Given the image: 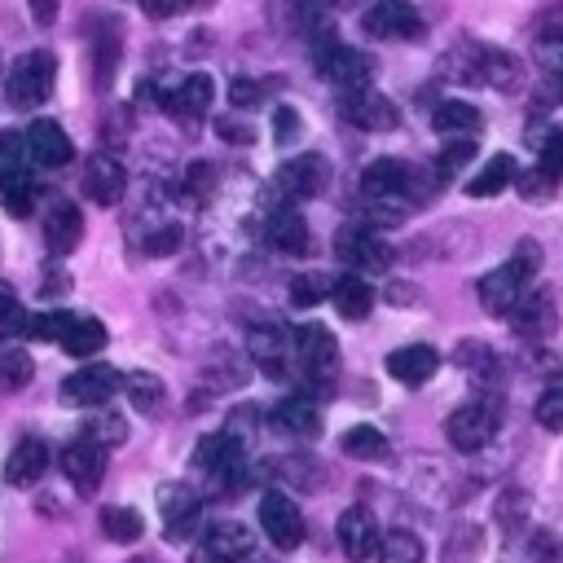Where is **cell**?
<instances>
[{"instance_id":"6da1fadb","label":"cell","mask_w":563,"mask_h":563,"mask_svg":"<svg viewBox=\"0 0 563 563\" xmlns=\"http://www.w3.org/2000/svg\"><path fill=\"white\" fill-rule=\"evenodd\" d=\"M537 273H541V246L532 238H523L506 264H497L493 273L479 277V303H484V312L488 317H506L528 295V282Z\"/></svg>"},{"instance_id":"7a4b0ae2","label":"cell","mask_w":563,"mask_h":563,"mask_svg":"<svg viewBox=\"0 0 563 563\" xmlns=\"http://www.w3.org/2000/svg\"><path fill=\"white\" fill-rule=\"evenodd\" d=\"M435 176L405 163V158H374L361 172V194L374 198L378 207H396V202H427L435 194Z\"/></svg>"},{"instance_id":"3957f363","label":"cell","mask_w":563,"mask_h":563,"mask_svg":"<svg viewBox=\"0 0 563 563\" xmlns=\"http://www.w3.org/2000/svg\"><path fill=\"white\" fill-rule=\"evenodd\" d=\"M31 334L62 343V352L75 356V361H88L92 352L106 347V325L97 317H88V312H66V308H53V312L31 317Z\"/></svg>"},{"instance_id":"277c9868","label":"cell","mask_w":563,"mask_h":563,"mask_svg":"<svg viewBox=\"0 0 563 563\" xmlns=\"http://www.w3.org/2000/svg\"><path fill=\"white\" fill-rule=\"evenodd\" d=\"M339 374V343L325 325L317 321H303L295 325V378L303 387H317V391H330Z\"/></svg>"},{"instance_id":"5b68a950","label":"cell","mask_w":563,"mask_h":563,"mask_svg":"<svg viewBox=\"0 0 563 563\" xmlns=\"http://www.w3.org/2000/svg\"><path fill=\"white\" fill-rule=\"evenodd\" d=\"M325 185H330V163L321 154H299L273 172V180L260 198H264V207H282V202L317 198V194H325Z\"/></svg>"},{"instance_id":"8992f818","label":"cell","mask_w":563,"mask_h":563,"mask_svg":"<svg viewBox=\"0 0 563 563\" xmlns=\"http://www.w3.org/2000/svg\"><path fill=\"white\" fill-rule=\"evenodd\" d=\"M53 79H57V57H53L48 48H31V53H22V57L13 62V70L4 75V97H9V106H18V110H35V106L48 101Z\"/></svg>"},{"instance_id":"52a82bcc","label":"cell","mask_w":563,"mask_h":563,"mask_svg":"<svg viewBox=\"0 0 563 563\" xmlns=\"http://www.w3.org/2000/svg\"><path fill=\"white\" fill-rule=\"evenodd\" d=\"M194 462H198V471H207V479H211L220 493L238 488V484H242V471H246L242 440H238L233 431H211V435H202L198 449H194Z\"/></svg>"},{"instance_id":"ba28073f","label":"cell","mask_w":563,"mask_h":563,"mask_svg":"<svg viewBox=\"0 0 563 563\" xmlns=\"http://www.w3.org/2000/svg\"><path fill=\"white\" fill-rule=\"evenodd\" d=\"M264 18L277 35H303V40H312V48L334 40V26H330V18L317 0H268Z\"/></svg>"},{"instance_id":"9c48e42d","label":"cell","mask_w":563,"mask_h":563,"mask_svg":"<svg viewBox=\"0 0 563 563\" xmlns=\"http://www.w3.org/2000/svg\"><path fill=\"white\" fill-rule=\"evenodd\" d=\"M246 352H251V361H255L268 378H295V330H286V325H277V321L251 325Z\"/></svg>"},{"instance_id":"30bf717a","label":"cell","mask_w":563,"mask_h":563,"mask_svg":"<svg viewBox=\"0 0 563 563\" xmlns=\"http://www.w3.org/2000/svg\"><path fill=\"white\" fill-rule=\"evenodd\" d=\"M312 57H317V70H321L334 88H343V92L365 88V84H369V75H374L369 53H361V48H352V44H339V40L317 44V48H312Z\"/></svg>"},{"instance_id":"8fae6325","label":"cell","mask_w":563,"mask_h":563,"mask_svg":"<svg viewBox=\"0 0 563 563\" xmlns=\"http://www.w3.org/2000/svg\"><path fill=\"white\" fill-rule=\"evenodd\" d=\"M119 387H123V374H119L114 365L88 361L84 369H75L70 378H62V405H70V409H97V405H106Z\"/></svg>"},{"instance_id":"7c38bea8","label":"cell","mask_w":563,"mask_h":563,"mask_svg":"<svg viewBox=\"0 0 563 563\" xmlns=\"http://www.w3.org/2000/svg\"><path fill=\"white\" fill-rule=\"evenodd\" d=\"M211 97H216L211 75H207V70H194V75H185L172 92H163V110H167L185 132H198L202 119H207V110H211Z\"/></svg>"},{"instance_id":"4fadbf2b","label":"cell","mask_w":563,"mask_h":563,"mask_svg":"<svg viewBox=\"0 0 563 563\" xmlns=\"http://www.w3.org/2000/svg\"><path fill=\"white\" fill-rule=\"evenodd\" d=\"M339 114H343L352 128H361V132H391V128L400 123V106H396L391 97H383L374 84L343 92Z\"/></svg>"},{"instance_id":"5bb4252c","label":"cell","mask_w":563,"mask_h":563,"mask_svg":"<svg viewBox=\"0 0 563 563\" xmlns=\"http://www.w3.org/2000/svg\"><path fill=\"white\" fill-rule=\"evenodd\" d=\"M493 431H497V409H493V400H466V405H457V409L449 413V422H444V435H449V444H453L457 453L484 449V444L493 440Z\"/></svg>"},{"instance_id":"9a60e30c","label":"cell","mask_w":563,"mask_h":563,"mask_svg":"<svg viewBox=\"0 0 563 563\" xmlns=\"http://www.w3.org/2000/svg\"><path fill=\"white\" fill-rule=\"evenodd\" d=\"M361 31L374 40H418L422 35V13L409 0H374L361 13Z\"/></svg>"},{"instance_id":"2e32d148","label":"cell","mask_w":563,"mask_h":563,"mask_svg":"<svg viewBox=\"0 0 563 563\" xmlns=\"http://www.w3.org/2000/svg\"><path fill=\"white\" fill-rule=\"evenodd\" d=\"M260 528L277 550H299L303 545V519H299V506L286 493H264L260 497Z\"/></svg>"},{"instance_id":"e0dca14e","label":"cell","mask_w":563,"mask_h":563,"mask_svg":"<svg viewBox=\"0 0 563 563\" xmlns=\"http://www.w3.org/2000/svg\"><path fill=\"white\" fill-rule=\"evenodd\" d=\"M334 251H339V260H347L352 264V273H383L387 264H391V246L378 238V233H369V229H361V224H352V229H343L339 238H334Z\"/></svg>"},{"instance_id":"ac0fdd59","label":"cell","mask_w":563,"mask_h":563,"mask_svg":"<svg viewBox=\"0 0 563 563\" xmlns=\"http://www.w3.org/2000/svg\"><path fill=\"white\" fill-rule=\"evenodd\" d=\"M57 466L66 471V479H70L79 493H97L101 479H106V449L79 435V440H70V444L57 453Z\"/></svg>"},{"instance_id":"d6986e66","label":"cell","mask_w":563,"mask_h":563,"mask_svg":"<svg viewBox=\"0 0 563 563\" xmlns=\"http://www.w3.org/2000/svg\"><path fill=\"white\" fill-rule=\"evenodd\" d=\"M506 317H510V330H515L519 339H550V334L559 330V303H554L550 290L523 295Z\"/></svg>"},{"instance_id":"ffe728a7","label":"cell","mask_w":563,"mask_h":563,"mask_svg":"<svg viewBox=\"0 0 563 563\" xmlns=\"http://www.w3.org/2000/svg\"><path fill=\"white\" fill-rule=\"evenodd\" d=\"M22 141H26V158L40 163V167H66V163L75 158V145H70L66 128L53 123V119H35V123L22 132Z\"/></svg>"},{"instance_id":"44dd1931","label":"cell","mask_w":563,"mask_h":563,"mask_svg":"<svg viewBox=\"0 0 563 563\" xmlns=\"http://www.w3.org/2000/svg\"><path fill=\"white\" fill-rule=\"evenodd\" d=\"M123 189H128V172H123V163L110 150H101V154H92L84 163V194L97 207H114L123 198Z\"/></svg>"},{"instance_id":"7402d4cb","label":"cell","mask_w":563,"mask_h":563,"mask_svg":"<svg viewBox=\"0 0 563 563\" xmlns=\"http://www.w3.org/2000/svg\"><path fill=\"white\" fill-rule=\"evenodd\" d=\"M378 541H383V532H378V523L365 506H347L339 515V545L352 563H365L369 554H378Z\"/></svg>"},{"instance_id":"603a6c76","label":"cell","mask_w":563,"mask_h":563,"mask_svg":"<svg viewBox=\"0 0 563 563\" xmlns=\"http://www.w3.org/2000/svg\"><path fill=\"white\" fill-rule=\"evenodd\" d=\"M435 369H440V352L431 343H405V347L387 352V374L405 387H422Z\"/></svg>"},{"instance_id":"cb8c5ba5","label":"cell","mask_w":563,"mask_h":563,"mask_svg":"<svg viewBox=\"0 0 563 563\" xmlns=\"http://www.w3.org/2000/svg\"><path fill=\"white\" fill-rule=\"evenodd\" d=\"M158 510H163V523H167L172 541H185L198 528V493L185 488V484H163L158 488Z\"/></svg>"},{"instance_id":"d4e9b609","label":"cell","mask_w":563,"mask_h":563,"mask_svg":"<svg viewBox=\"0 0 563 563\" xmlns=\"http://www.w3.org/2000/svg\"><path fill=\"white\" fill-rule=\"evenodd\" d=\"M79 233H84V211L75 202H66V198L48 202V211H44V242H48V251L53 255H70L79 246Z\"/></svg>"},{"instance_id":"484cf974","label":"cell","mask_w":563,"mask_h":563,"mask_svg":"<svg viewBox=\"0 0 563 563\" xmlns=\"http://www.w3.org/2000/svg\"><path fill=\"white\" fill-rule=\"evenodd\" d=\"M48 457H53V449H48L40 435H22V440L9 449L4 479H9V484H18V488H31V484L48 471Z\"/></svg>"},{"instance_id":"4316f807","label":"cell","mask_w":563,"mask_h":563,"mask_svg":"<svg viewBox=\"0 0 563 563\" xmlns=\"http://www.w3.org/2000/svg\"><path fill=\"white\" fill-rule=\"evenodd\" d=\"M264 211H268V216H264L268 242H273L277 251H286V255H303V251H308V224H303V216L295 211V202L264 207Z\"/></svg>"},{"instance_id":"83f0119b","label":"cell","mask_w":563,"mask_h":563,"mask_svg":"<svg viewBox=\"0 0 563 563\" xmlns=\"http://www.w3.org/2000/svg\"><path fill=\"white\" fill-rule=\"evenodd\" d=\"M202 550H207L216 563H238V559H246V554L255 550V532H251L246 523H238V519H220V523L207 528Z\"/></svg>"},{"instance_id":"f1b7e54d","label":"cell","mask_w":563,"mask_h":563,"mask_svg":"<svg viewBox=\"0 0 563 563\" xmlns=\"http://www.w3.org/2000/svg\"><path fill=\"white\" fill-rule=\"evenodd\" d=\"M119 62H123V35H119V22H101V31L92 35V84H97V92H110Z\"/></svg>"},{"instance_id":"f546056e","label":"cell","mask_w":563,"mask_h":563,"mask_svg":"<svg viewBox=\"0 0 563 563\" xmlns=\"http://www.w3.org/2000/svg\"><path fill=\"white\" fill-rule=\"evenodd\" d=\"M330 299H334L339 317L365 321L369 308H374V286H369L361 273H343V277H330Z\"/></svg>"},{"instance_id":"4dcf8cb0","label":"cell","mask_w":563,"mask_h":563,"mask_svg":"<svg viewBox=\"0 0 563 563\" xmlns=\"http://www.w3.org/2000/svg\"><path fill=\"white\" fill-rule=\"evenodd\" d=\"M479 84H488V88H497V92H515V88L523 84V62H519L515 53H506V48H493V44H484Z\"/></svg>"},{"instance_id":"1f68e13d","label":"cell","mask_w":563,"mask_h":563,"mask_svg":"<svg viewBox=\"0 0 563 563\" xmlns=\"http://www.w3.org/2000/svg\"><path fill=\"white\" fill-rule=\"evenodd\" d=\"M273 422H277L286 435H299V440H317V435H321V413H317V405L303 400V396L282 400V405L273 409Z\"/></svg>"},{"instance_id":"d6a6232c","label":"cell","mask_w":563,"mask_h":563,"mask_svg":"<svg viewBox=\"0 0 563 563\" xmlns=\"http://www.w3.org/2000/svg\"><path fill=\"white\" fill-rule=\"evenodd\" d=\"M339 449H343L347 457H356V462H387V457H391L387 435H383L378 427H369V422L347 427V431L339 435Z\"/></svg>"},{"instance_id":"836d02e7","label":"cell","mask_w":563,"mask_h":563,"mask_svg":"<svg viewBox=\"0 0 563 563\" xmlns=\"http://www.w3.org/2000/svg\"><path fill=\"white\" fill-rule=\"evenodd\" d=\"M431 128H435L440 136H471V132H479V110H475L471 101L449 97V101H440V106L431 110Z\"/></svg>"},{"instance_id":"e575fe53","label":"cell","mask_w":563,"mask_h":563,"mask_svg":"<svg viewBox=\"0 0 563 563\" xmlns=\"http://www.w3.org/2000/svg\"><path fill=\"white\" fill-rule=\"evenodd\" d=\"M515 172H519V163H515L510 154H493V158L466 180V194H471V198H493V194H501L506 185H515Z\"/></svg>"},{"instance_id":"d590c367","label":"cell","mask_w":563,"mask_h":563,"mask_svg":"<svg viewBox=\"0 0 563 563\" xmlns=\"http://www.w3.org/2000/svg\"><path fill=\"white\" fill-rule=\"evenodd\" d=\"M119 391L132 400V409H136V413H158V409H163V400H167L163 378H158V374H150V369H132V374H123V387H119Z\"/></svg>"},{"instance_id":"8d00e7d4","label":"cell","mask_w":563,"mask_h":563,"mask_svg":"<svg viewBox=\"0 0 563 563\" xmlns=\"http://www.w3.org/2000/svg\"><path fill=\"white\" fill-rule=\"evenodd\" d=\"M97 528L106 532V541H114V545H132V541H141L145 519H141L132 506H101Z\"/></svg>"},{"instance_id":"74e56055","label":"cell","mask_w":563,"mask_h":563,"mask_svg":"<svg viewBox=\"0 0 563 563\" xmlns=\"http://www.w3.org/2000/svg\"><path fill=\"white\" fill-rule=\"evenodd\" d=\"M35 378V361H31V352L22 347V343H0V387L4 391H22L26 383Z\"/></svg>"},{"instance_id":"f35d334b","label":"cell","mask_w":563,"mask_h":563,"mask_svg":"<svg viewBox=\"0 0 563 563\" xmlns=\"http://www.w3.org/2000/svg\"><path fill=\"white\" fill-rule=\"evenodd\" d=\"M18 180H31V167H26V141L18 132H0V194Z\"/></svg>"},{"instance_id":"ab89813d","label":"cell","mask_w":563,"mask_h":563,"mask_svg":"<svg viewBox=\"0 0 563 563\" xmlns=\"http://www.w3.org/2000/svg\"><path fill=\"white\" fill-rule=\"evenodd\" d=\"M479 66H484V44H475V40H462L444 57V75L457 84H479Z\"/></svg>"},{"instance_id":"60d3db41","label":"cell","mask_w":563,"mask_h":563,"mask_svg":"<svg viewBox=\"0 0 563 563\" xmlns=\"http://www.w3.org/2000/svg\"><path fill=\"white\" fill-rule=\"evenodd\" d=\"M453 361H457L471 378H479V383H488V378L497 374V352H493L488 343H479V339H462L457 352H453Z\"/></svg>"},{"instance_id":"b9f144b4","label":"cell","mask_w":563,"mask_h":563,"mask_svg":"<svg viewBox=\"0 0 563 563\" xmlns=\"http://www.w3.org/2000/svg\"><path fill=\"white\" fill-rule=\"evenodd\" d=\"M84 440H92V444H101V449H114V444H123L128 440V427H123V418L119 413H110V409H88V422H84Z\"/></svg>"},{"instance_id":"7bdbcfd3","label":"cell","mask_w":563,"mask_h":563,"mask_svg":"<svg viewBox=\"0 0 563 563\" xmlns=\"http://www.w3.org/2000/svg\"><path fill=\"white\" fill-rule=\"evenodd\" d=\"M378 563H422V541L409 528H391L378 541Z\"/></svg>"},{"instance_id":"ee69618b","label":"cell","mask_w":563,"mask_h":563,"mask_svg":"<svg viewBox=\"0 0 563 563\" xmlns=\"http://www.w3.org/2000/svg\"><path fill=\"white\" fill-rule=\"evenodd\" d=\"M13 334H31V317H26L13 282L0 277V339H13Z\"/></svg>"},{"instance_id":"f6af8a7d","label":"cell","mask_w":563,"mask_h":563,"mask_svg":"<svg viewBox=\"0 0 563 563\" xmlns=\"http://www.w3.org/2000/svg\"><path fill=\"white\" fill-rule=\"evenodd\" d=\"M444 563H475V554H479V528L475 523H457L453 532H449V541H444Z\"/></svg>"},{"instance_id":"bcb514c9","label":"cell","mask_w":563,"mask_h":563,"mask_svg":"<svg viewBox=\"0 0 563 563\" xmlns=\"http://www.w3.org/2000/svg\"><path fill=\"white\" fill-rule=\"evenodd\" d=\"M471 154H475V141H466V136H457L453 145H444V150H440V158H435V167H431L435 185H444L449 176H457V172L471 163Z\"/></svg>"},{"instance_id":"7dc6e473","label":"cell","mask_w":563,"mask_h":563,"mask_svg":"<svg viewBox=\"0 0 563 563\" xmlns=\"http://www.w3.org/2000/svg\"><path fill=\"white\" fill-rule=\"evenodd\" d=\"M321 299H330V277L325 273H299V277H290V303L295 308H312Z\"/></svg>"},{"instance_id":"c3c4849f","label":"cell","mask_w":563,"mask_h":563,"mask_svg":"<svg viewBox=\"0 0 563 563\" xmlns=\"http://www.w3.org/2000/svg\"><path fill=\"white\" fill-rule=\"evenodd\" d=\"M216 189V167L211 163H189L185 167V180H180V198L185 202H207V194Z\"/></svg>"},{"instance_id":"681fc988","label":"cell","mask_w":563,"mask_h":563,"mask_svg":"<svg viewBox=\"0 0 563 563\" xmlns=\"http://www.w3.org/2000/svg\"><path fill=\"white\" fill-rule=\"evenodd\" d=\"M532 418H537L545 431H563V378H559V383H550V387L537 396Z\"/></svg>"},{"instance_id":"f907efd6","label":"cell","mask_w":563,"mask_h":563,"mask_svg":"<svg viewBox=\"0 0 563 563\" xmlns=\"http://www.w3.org/2000/svg\"><path fill=\"white\" fill-rule=\"evenodd\" d=\"M537 145V167L545 172V176H554V180H563V128H550L541 141H532Z\"/></svg>"},{"instance_id":"816d5d0a","label":"cell","mask_w":563,"mask_h":563,"mask_svg":"<svg viewBox=\"0 0 563 563\" xmlns=\"http://www.w3.org/2000/svg\"><path fill=\"white\" fill-rule=\"evenodd\" d=\"M4 207H9V216H18V220H26L31 211H35V198H40V189H35V180H18V185H9L4 194Z\"/></svg>"},{"instance_id":"f5cc1de1","label":"cell","mask_w":563,"mask_h":563,"mask_svg":"<svg viewBox=\"0 0 563 563\" xmlns=\"http://www.w3.org/2000/svg\"><path fill=\"white\" fill-rule=\"evenodd\" d=\"M515 189H519L523 198H532V202H537V198H550V194L559 189V180H554V176H545L541 167H532V172H515Z\"/></svg>"},{"instance_id":"db71d44e","label":"cell","mask_w":563,"mask_h":563,"mask_svg":"<svg viewBox=\"0 0 563 563\" xmlns=\"http://www.w3.org/2000/svg\"><path fill=\"white\" fill-rule=\"evenodd\" d=\"M264 101V84H255V79H229V106H238V110H255Z\"/></svg>"},{"instance_id":"11a10c76","label":"cell","mask_w":563,"mask_h":563,"mask_svg":"<svg viewBox=\"0 0 563 563\" xmlns=\"http://www.w3.org/2000/svg\"><path fill=\"white\" fill-rule=\"evenodd\" d=\"M299 132H303L299 114H295L290 106H273V136H277V145H290V141H299Z\"/></svg>"},{"instance_id":"9f6ffc18","label":"cell","mask_w":563,"mask_h":563,"mask_svg":"<svg viewBox=\"0 0 563 563\" xmlns=\"http://www.w3.org/2000/svg\"><path fill=\"white\" fill-rule=\"evenodd\" d=\"M180 238H185V233H180V224H176V220H167L163 229H154V233L145 238V255H172V251L180 246Z\"/></svg>"},{"instance_id":"6f0895ef","label":"cell","mask_w":563,"mask_h":563,"mask_svg":"<svg viewBox=\"0 0 563 563\" xmlns=\"http://www.w3.org/2000/svg\"><path fill=\"white\" fill-rule=\"evenodd\" d=\"M216 136H224L233 145H246V141H255V128L246 119H238V114H220L216 119Z\"/></svg>"},{"instance_id":"680465c9","label":"cell","mask_w":563,"mask_h":563,"mask_svg":"<svg viewBox=\"0 0 563 563\" xmlns=\"http://www.w3.org/2000/svg\"><path fill=\"white\" fill-rule=\"evenodd\" d=\"M141 4V13L145 18H176V13H185V9H194V4H211V0H136Z\"/></svg>"},{"instance_id":"91938a15","label":"cell","mask_w":563,"mask_h":563,"mask_svg":"<svg viewBox=\"0 0 563 563\" xmlns=\"http://www.w3.org/2000/svg\"><path fill=\"white\" fill-rule=\"evenodd\" d=\"M528 550H532V563H563V541L554 532H537Z\"/></svg>"},{"instance_id":"94428289","label":"cell","mask_w":563,"mask_h":563,"mask_svg":"<svg viewBox=\"0 0 563 563\" xmlns=\"http://www.w3.org/2000/svg\"><path fill=\"white\" fill-rule=\"evenodd\" d=\"M128 128H132V114H128L123 106H114V110H110V119H106V128H101V136H106L110 145H119V136H123Z\"/></svg>"},{"instance_id":"6125c7cd","label":"cell","mask_w":563,"mask_h":563,"mask_svg":"<svg viewBox=\"0 0 563 563\" xmlns=\"http://www.w3.org/2000/svg\"><path fill=\"white\" fill-rule=\"evenodd\" d=\"M26 9H31V18H35V26H53L62 0H26Z\"/></svg>"},{"instance_id":"be15d7a7","label":"cell","mask_w":563,"mask_h":563,"mask_svg":"<svg viewBox=\"0 0 563 563\" xmlns=\"http://www.w3.org/2000/svg\"><path fill=\"white\" fill-rule=\"evenodd\" d=\"M66 286H70V277H66V273H48V277H44V286H40V290H44V295H62V290H66Z\"/></svg>"},{"instance_id":"e7e4bbea","label":"cell","mask_w":563,"mask_h":563,"mask_svg":"<svg viewBox=\"0 0 563 563\" xmlns=\"http://www.w3.org/2000/svg\"><path fill=\"white\" fill-rule=\"evenodd\" d=\"M550 88H554V97H559V106H563V66L550 70Z\"/></svg>"},{"instance_id":"03108f58","label":"cell","mask_w":563,"mask_h":563,"mask_svg":"<svg viewBox=\"0 0 563 563\" xmlns=\"http://www.w3.org/2000/svg\"><path fill=\"white\" fill-rule=\"evenodd\" d=\"M317 4H321L325 13H343V9H352L356 0H317Z\"/></svg>"},{"instance_id":"003e7915","label":"cell","mask_w":563,"mask_h":563,"mask_svg":"<svg viewBox=\"0 0 563 563\" xmlns=\"http://www.w3.org/2000/svg\"><path fill=\"white\" fill-rule=\"evenodd\" d=\"M0 75H4V62H0Z\"/></svg>"}]
</instances>
